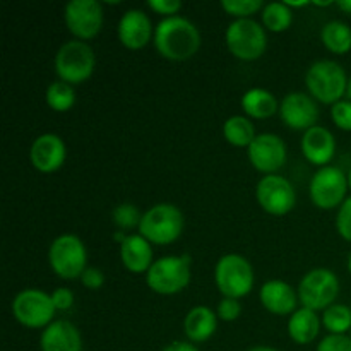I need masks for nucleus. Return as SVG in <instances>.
Segmentation results:
<instances>
[{
  "instance_id": "obj_8",
  "label": "nucleus",
  "mask_w": 351,
  "mask_h": 351,
  "mask_svg": "<svg viewBox=\"0 0 351 351\" xmlns=\"http://www.w3.org/2000/svg\"><path fill=\"white\" fill-rule=\"evenodd\" d=\"M339 295V280L331 269L317 267L305 274L298 285V298L311 311H326Z\"/></svg>"
},
{
  "instance_id": "obj_35",
  "label": "nucleus",
  "mask_w": 351,
  "mask_h": 351,
  "mask_svg": "<svg viewBox=\"0 0 351 351\" xmlns=\"http://www.w3.org/2000/svg\"><path fill=\"white\" fill-rule=\"evenodd\" d=\"M317 351H351V338L346 335H328L319 343Z\"/></svg>"
},
{
  "instance_id": "obj_1",
  "label": "nucleus",
  "mask_w": 351,
  "mask_h": 351,
  "mask_svg": "<svg viewBox=\"0 0 351 351\" xmlns=\"http://www.w3.org/2000/svg\"><path fill=\"white\" fill-rule=\"evenodd\" d=\"M154 47L168 60H187L201 47V33L182 16L165 17L154 29Z\"/></svg>"
},
{
  "instance_id": "obj_43",
  "label": "nucleus",
  "mask_w": 351,
  "mask_h": 351,
  "mask_svg": "<svg viewBox=\"0 0 351 351\" xmlns=\"http://www.w3.org/2000/svg\"><path fill=\"white\" fill-rule=\"evenodd\" d=\"M346 95H348V98L351 101V77L348 79V88H346Z\"/></svg>"
},
{
  "instance_id": "obj_29",
  "label": "nucleus",
  "mask_w": 351,
  "mask_h": 351,
  "mask_svg": "<svg viewBox=\"0 0 351 351\" xmlns=\"http://www.w3.org/2000/svg\"><path fill=\"white\" fill-rule=\"evenodd\" d=\"M322 324L331 335H345L351 331V308L348 305L332 304L322 314Z\"/></svg>"
},
{
  "instance_id": "obj_16",
  "label": "nucleus",
  "mask_w": 351,
  "mask_h": 351,
  "mask_svg": "<svg viewBox=\"0 0 351 351\" xmlns=\"http://www.w3.org/2000/svg\"><path fill=\"white\" fill-rule=\"evenodd\" d=\"M65 144L57 134H41L31 146L29 158L33 167L41 173L57 171L65 161Z\"/></svg>"
},
{
  "instance_id": "obj_38",
  "label": "nucleus",
  "mask_w": 351,
  "mask_h": 351,
  "mask_svg": "<svg viewBox=\"0 0 351 351\" xmlns=\"http://www.w3.org/2000/svg\"><path fill=\"white\" fill-rule=\"evenodd\" d=\"M51 302L57 311H69L74 305V293L69 288H57L51 293Z\"/></svg>"
},
{
  "instance_id": "obj_32",
  "label": "nucleus",
  "mask_w": 351,
  "mask_h": 351,
  "mask_svg": "<svg viewBox=\"0 0 351 351\" xmlns=\"http://www.w3.org/2000/svg\"><path fill=\"white\" fill-rule=\"evenodd\" d=\"M332 122L343 130H351V101L350 99H341L335 103L331 108Z\"/></svg>"
},
{
  "instance_id": "obj_10",
  "label": "nucleus",
  "mask_w": 351,
  "mask_h": 351,
  "mask_svg": "<svg viewBox=\"0 0 351 351\" xmlns=\"http://www.w3.org/2000/svg\"><path fill=\"white\" fill-rule=\"evenodd\" d=\"M55 305L51 295L36 288H27L19 291L12 302V314L19 324L31 329H40L50 326L55 314Z\"/></svg>"
},
{
  "instance_id": "obj_23",
  "label": "nucleus",
  "mask_w": 351,
  "mask_h": 351,
  "mask_svg": "<svg viewBox=\"0 0 351 351\" xmlns=\"http://www.w3.org/2000/svg\"><path fill=\"white\" fill-rule=\"evenodd\" d=\"M321 331V321H319L317 312L311 308H298L291 314L288 321V335L297 345H308L317 338Z\"/></svg>"
},
{
  "instance_id": "obj_34",
  "label": "nucleus",
  "mask_w": 351,
  "mask_h": 351,
  "mask_svg": "<svg viewBox=\"0 0 351 351\" xmlns=\"http://www.w3.org/2000/svg\"><path fill=\"white\" fill-rule=\"evenodd\" d=\"M240 314H242V305L237 298H223L218 305V311H216V315L226 322L237 321Z\"/></svg>"
},
{
  "instance_id": "obj_36",
  "label": "nucleus",
  "mask_w": 351,
  "mask_h": 351,
  "mask_svg": "<svg viewBox=\"0 0 351 351\" xmlns=\"http://www.w3.org/2000/svg\"><path fill=\"white\" fill-rule=\"evenodd\" d=\"M147 5L158 14H165L167 17L175 16L182 9L180 0H149Z\"/></svg>"
},
{
  "instance_id": "obj_42",
  "label": "nucleus",
  "mask_w": 351,
  "mask_h": 351,
  "mask_svg": "<svg viewBox=\"0 0 351 351\" xmlns=\"http://www.w3.org/2000/svg\"><path fill=\"white\" fill-rule=\"evenodd\" d=\"M249 351H278L276 348H271V346H254Z\"/></svg>"
},
{
  "instance_id": "obj_30",
  "label": "nucleus",
  "mask_w": 351,
  "mask_h": 351,
  "mask_svg": "<svg viewBox=\"0 0 351 351\" xmlns=\"http://www.w3.org/2000/svg\"><path fill=\"white\" fill-rule=\"evenodd\" d=\"M112 218H113V223H115L120 230H132L141 225L143 215H141L139 209H137L134 204H130V202H123V204H119L115 209H113Z\"/></svg>"
},
{
  "instance_id": "obj_24",
  "label": "nucleus",
  "mask_w": 351,
  "mask_h": 351,
  "mask_svg": "<svg viewBox=\"0 0 351 351\" xmlns=\"http://www.w3.org/2000/svg\"><path fill=\"white\" fill-rule=\"evenodd\" d=\"M242 108L254 119H269L278 112V101L267 89L252 88L242 96Z\"/></svg>"
},
{
  "instance_id": "obj_39",
  "label": "nucleus",
  "mask_w": 351,
  "mask_h": 351,
  "mask_svg": "<svg viewBox=\"0 0 351 351\" xmlns=\"http://www.w3.org/2000/svg\"><path fill=\"white\" fill-rule=\"evenodd\" d=\"M163 351H199L192 343L185 341H173L168 346H165Z\"/></svg>"
},
{
  "instance_id": "obj_13",
  "label": "nucleus",
  "mask_w": 351,
  "mask_h": 351,
  "mask_svg": "<svg viewBox=\"0 0 351 351\" xmlns=\"http://www.w3.org/2000/svg\"><path fill=\"white\" fill-rule=\"evenodd\" d=\"M69 31L79 40H91L101 31L103 5L98 0H72L64 10Z\"/></svg>"
},
{
  "instance_id": "obj_7",
  "label": "nucleus",
  "mask_w": 351,
  "mask_h": 351,
  "mask_svg": "<svg viewBox=\"0 0 351 351\" xmlns=\"http://www.w3.org/2000/svg\"><path fill=\"white\" fill-rule=\"evenodd\" d=\"M215 281L225 298H242L254 288V269L240 254H226L216 263Z\"/></svg>"
},
{
  "instance_id": "obj_19",
  "label": "nucleus",
  "mask_w": 351,
  "mask_h": 351,
  "mask_svg": "<svg viewBox=\"0 0 351 351\" xmlns=\"http://www.w3.org/2000/svg\"><path fill=\"white\" fill-rule=\"evenodd\" d=\"M41 351H82L79 329L69 321H53L43 329L40 338Z\"/></svg>"
},
{
  "instance_id": "obj_31",
  "label": "nucleus",
  "mask_w": 351,
  "mask_h": 351,
  "mask_svg": "<svg viewBox=\"0 0 351 351\" xmlns=\"http://www.w3.org/2000/svg\"><path fill=\"white\" fill-rule=\"evenodd\" d=\"M221 7L239 19H249V16L264 9L263 0H223Z\"/></svg>"
},
{
  "instance_id": "obj_28",
  "label": "nucleus",
  "mask_w": 351,
  "mask_h": 351,
  "mask_svg": "<svg viewBox=\"0 0 351 351\" xmlns=\"http://www.w3.org/2000/svg\"><path fill=\"white\" fill-rule=\"evenodd\" d=\"M47 103L55 112H69L75 103V91L72 84L55 81L47 89Z\"/></svg>"
},
{
  "instance_id": "obj_44",
  "label": "nucleus",
  "mask_w": 351,
  "mask_h": 351,
  "mask_svg": "<svg viewBox=\"0 0 351 351\" xmlns=\"http://www.w3.org/2000/svg\"><path fill=\"white\" fill-rule=\"evenodd\" d=\"M314 5H319V7H328V5H331V2H314Z\"/></svg>"
},
{
  "instance_id": "obj_37",
  "label": "nucleus",
  "mask_w": 351,
  "mask_h": 351,
  "mask_svg": "<svg viewBox=\"0 0 351 351\" xmlns=\"http://www.w3.org/2000/svg\"><path fill=\"white\" fill-rule=\"evenodd\" d=\"M81 281L88 290H99V288L103 287V283H105V274H103L101 269L88 267V269L82 273Z\"/></svg>"
},
{
  "instance_id": "obj_20",
  "label": "nucleus",
  "mask_w": 351,
  "mask_h": 351,
  "mask_svg": "<svg viewBox=\"0 0 351 351\" xmlns=\"http://www.w3.org/2000/svg\"><path fill=\"white\" fill-rule=\"evenodd\" d=\"M259 297L263 305L266 307V311H269L271 314L288 315L293 314L295 308H297L298 295L295 293L291 285H288L287 281H266L263 285V288H261Z\"/></svg>"
},
{
  "instance_id": "obj_18",
  "label": "nucleus",
  "mask_w": 351,
  "mask_h": 351,
  "mask_svg": "<svg viewBox=\"0 0 351 351\" xmlns=\"http://www.w3.org/2000/svg\"><path fill=\"white\" fill-rule=\"evenodd\" d=\"M335 151L336 141L331 130L322 125H315L305 130L304 137H302V153L312 165H317L321 168L328 167V163L335 156Z\"/></svg>"
},
{
  "instance_id": "obj_17",
  "label": "nucleus",
  "mask_w": 351,
  "mask_h": 351,
  "mask_svg": "<svg viewBox=\"0 0 351 351\" xmlns=\"http://www.w3.org/2000/svg\"><path fill=\"white\" fill-rule=\"evenodd\" d=\"M153 24L149 16L139 9H130L120 17L119 40L130 50H139L149 43L153 36Z\"/></svg>"
},
{
  "instance_id": "obj_25",
  "label": "nucleus",
  "mask_w": 351,
  "mask_h": 351,
  "mask_svg": "<svg viewBox=\"0 0 351 351\" xmlns=\"http://www.w3.org/2000/svg\"><path fill=\"white\" fill-rule=\"evenodd\" d=\"M324 47L332 53H346L351 50V27L343 21H329L321 31Z\"/></svg>"
},
{
  "instance_id": "obj_22",
  "label": "nucleus",
  "mask_w": 351,
  "mask_h": 351,
  "mask_svg": "<svg viewBox=\"0 0 351 351\" xmlns=\"http://www.w3.org/2000/svg\"><path fill=\"white\" fill-rule=\"evenodd\" d=\"M216 328H218V315L204 305H199V307L189 311L184 321L185 335L192 343L208 341L215 335Z\"/></svg>"
},
{
  "instance_id": "obj_45",
  "label": "nucleus",
  "mask_w": 351,
  "mask_h": 351,
  "mask_svg": "<svg viewBox=\"0 0 351 351\" xmlns=\"http://www.w3.org/2000/svg\"><path fill=\"white\" fill-rule=\"evenodd\" d=\"M348 187L351 189V168H350V173H348Z\"/></svg>"
},
{
  "instance_id": "obj_40",
  "label": "nucleus",
  "mask_w": 351,
  "mask_h": 351,
  "mask_svg": "<svg viewBox=\"0 0 351 351\" xmlns=\"http://www.w3.org/2000/svg\"><path fill=\"white\" fill-rule=\"evenodd\" d=\"M336 5H338L343 12L350 14L351 16V0H338V2H336Z\"/></svg>"
},
{
  "instance_id": "obj_9",
  "label": "nucleus",
  "mask_w": 351,
  "mask_h": 351,
  "mask_svg": "<svg viewBox=\"0 0 351 351\" xmlns=\"http://www.w3.org/2000/svg\"><path fill=\"white\" fill-rule=\"evenodd\" d=\"M226 47L240 60H256L266 51L267 36L254 19H237L226 29Z\"/></svg>"
},
{
  "instance_id": "obj_3",
  "label": "nucleus",
  "mask_w": 351,
  "mask_h": 351,
  "mask_svg": "<svg viewBox=\"0 0 351 351\" xmlns=\"http://www.w3.org/2000/svg\"><path fill=\"white\" fill-rule=\"evenodd\" d=\"M305 84L308 93L319 101L326 105H335L341 101L343 95L348 88V77L346 72L338 62L335 60H319L311 65L305 74Z\"/></svg>"
},
{
  "instance_id": "obj_2",
  "label": "nucleus",
  "mask_w": 351,
  "mask_h": 351,
  "mask_svg": "<svg viewBox=\"0 0 351 351\" xmlns=\"http://www.w3.org/2000/svg\"><path fill=\"white\" fill-rule=\"evenodd\" d=\"M184 230V215L177 206L161 202L153 206L143 215L139 225V235L156 245H167L175 242Z\"/></svg>"
},
{
  "instance_id": "obj_46",
  "label": "nucleus",
  "mask_w": 351,
  "mask_h": 351,
  "mask_svg": "<svg viewBox=\"0 0 351 351\" xmlns=\"http://www.w3.org/2000/svg\"><path fill=\"white\" fill-rule=\"evenodd\" d=\"M348 271L351 273V252H350V257H348Z\"/></svg>"
},
{
  "instance_id": "obj_5",
  "label": "nucleus",
  "mask_w": 351,
  "mask_h": 351,
  "mask_svg": "<svg viewBox=\"0 0 351 351\" xmlns=\"http://www.w3.org/2000/svg\"><path fill=\"white\" fill-rule=\"evenodd\" d=\"M48 263L53 273L62 280L81 278L82 273L88 269L86 267L88 252H86L84 243L74 233H64L57 237L48 250Z\"/></svg>"
},
{
  "instance_id": "obj_26",
  "label": "nucleus",
  "mask_w": 351,
  "mask_h": 351,
  "mask_svg": "<svg viewBox=\"0 0 351 351\" xmlns=\"http://www.w3.org/2000/svg\"><path fill=\"white\" fill-rule=\"evenodd\" d=\"M223 134L230 144L237 147H249L256 139V129L247 117L233 115L223 125Z\"/></svg>"
},
{
  "instance_id": "obj_12",
  "label": "nucleus",
  "mask_w": 351,
  "mask_h": 351,
  "mask_svg": "<svg viewBox=\"0 0 351 351\" xmlns=\"http://www.w3.org/2000/svg\"><path fill=\"white\" fill-rule=\"evenodd\" d=\"M256 197L261 208L274 216L287 215L297 204V194L291 182L276 173L261 178L256 189Z\"/></svg>"
},
{
  "instance_id": "obj_15",
  "label": "nucleus",
  "mask_w": 351,
  "mask_h": 351,
  "mask_svg": "<svg viewBox=\"0 0 351 351\" xmlns=\"http://www.w3.org/2000/svg\"><path fill=\"white\" fill-rule=\"evenodd\" d=\"M281 120L295 130H308L319 120V108L314 98L305 93H290L280 105Z\"/></svg>"
},
{
  "instance_id": "obj_14",
  "label": "nucleus",
  "mask_w": 351,
  "mask_h": 351,
  "mask_svg": "<svg viewBox=\"0 0 351 351\" xmlns=\"http://www.w3.org/2000/svg\"><path fill=\"white\" fill-rule=\"evenodd\" d=\"M249 160L261 173L274 175L287 161V144L276 134H259L249 146Z\"/></svg>"
},
{
  "instance_id": "obj_27",
  "label": "nucleus",
  "mask_w": 351,
  "mask_h": 351,
  "mask_svg": "<svg viewBox=\"0 0 351 351\" xmlns=\"http://www.w3.org/2000/svg\"><path fill=\"white\" fill-rule=\"evenodd\" d=\"M293 12L285 2H271L263 9V24L273 33H281L290 27Z\"/></svg>"
},
{
  "instance_id": "obj_21",
  "label": "nucleus",
  "mask_w": 351,
  "mask_h": 351,
  "mask_svg": "<svg viewBox=\"0 0 351 351\" xmlns=\"http://www.w3.org/2000/svg\"><path fill=\"white\" fill-rule=\"evenodd\" d=\"M120 259L130 273H147L153 266V249L143 235H127L120 243Z\"/></svg>"
},
{
  "instance_id": "obj_4",
  "label": "nucleus",
  "mask_w": 351,
  "mask_h": 351,
  "mask_svg": "<svg viewBox=\"0 0 351 351\" xmlns=\"http://www.w3.org/2000/svg\"><path fill=\"white\" fill-rule=\"evenodd\" d=\"M191 256H167L154 261L146 273V283L160 295H175L191 283Z\"/></svg>"
},
{
  "instance_id": "obj_33",
  "label": "nucleus",
  "mask_w": 351,
  "mask_h": 351,
  "mask_svg": "<svg viewBox=\"0 0 351 351\" xmlns=\"http://www.w3.org/2000/svg\"><path fill=\"white\" fill-rule=\"evenodd\" d=\"M336 228L343 239L351 242V197L339 206L338 216H336Z\"/></svg>"
},
{
  "instance_id": "obj_41",
  "label": "nucleus",
  "mask_w": 351,
  "mask_h": 351,
  "mask_svg": "<svg viewBox=\"0 0 351 351\" xmlns=\"http://www.w3.org/2000/svg\"><path fill=\"white\" fill-rule=\"evenodd\" d=\"M285 3H287V5L290 7V9H291V7H305V5H311V2H285Z\"/></svg>"
},
{
  "instance_id": "obj_6",
  "label": "nucleus",
  "mask_w": 351,
  "mask_h": 351,
  "mask_svg": "<svg viewBox=\"0 0 351 351\" xmlns=\"http://www.w3.org/2000/svg\"><path fill=\"white\" fill-rule=\"evenodd\" d=\"M95 65V51L81 40L67 41L55 55V72L60 81L69 84H81L91 77Z\"/></svg>"
},
{
  "instance_id": "obj_11",
  "label": "nucleus",
  "mask_w": 351,
  "mask_h": 351,
  "mask_svg": "<svg viewBox=\"0 0 351 351\" xmlns=\"http://www.w3.org/2000/svg\"><path fill=\"white\" fill-rule=\"evenodd\" d=\"M348 177L338 167H322L314 173L311 180V199L317 208L332 209L346 201Z\"/></svg>"
}]
</instances>
